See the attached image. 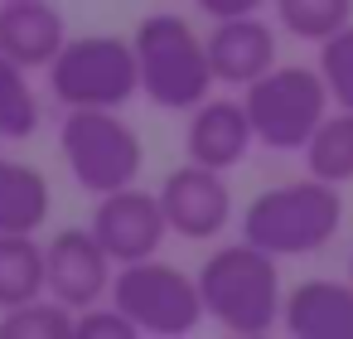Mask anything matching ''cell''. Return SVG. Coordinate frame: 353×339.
<instances>
[{"label": "cell", "instance_id": "6da1fadb", "mask_svg": "<svg viewBox=\"0 0 353 339\" xmlns=\"http://www.w3.org/2000/svg\"><path fill=\"white\" fill-rule=\"evenodd\" d=\"M199 296H203L208 320H218L232 334H266L271 325H281V310H285L276 257L247 238L203 257Z\"/></svg>", "mask_w": 353, "mask_h": 339}, {"label": "cell", "instance_id": "7a4b0ae2", "mask_svg": "<svg viewBox=\"0 0 353 339\" xmlns=\"http://www.w3.org/2000/svg\"><path fill=\"white\" fill-rule=\"evenodd\" d=\"M136 44V64H141V93L165 107V112H194L199 102L213 97V59H208V39L194 35V25L184 15L155 10L136 25L131 35Z\"/></svg>", "mask_w": 353, "mask_h": 339}, {"label": "cell", "instance_id": "3957f363", "mask_svg": "<svg viewBox=\"0 0 353 339\" xmlns=\"http://www.w3.org/2000/svg\"><path fill=\"white\" fill-rule=\"evenodd\" d=\"M343 223V199L339 184L329 180H295V184H276L261 189L247 209H242V238L266 247L271 257H305L334 242Z\"/></svg>", "mask_w": 353, "mask_h": 339}, {"label": "cell", "instance_id": "277c9868", "mask_svg": "<svg viewBox=\"0 0 353 339\" xmlns=\"http://www.w3.org/2000/svg\"><path fill=\"white\" fill-rule=\"evenodd\" d=\"M49 93L63 112L78 107H112L121 112L141 93V64L136 44L121 35H78L59 49L49 64Z\"/></svg>", "mask_w": 353, "mask_h": 339}, {"label": "cell", "instance_id": "5b68a950", "mask_svg": "<svg viewBox=\"0 0 353 339\" xmlns=\"http://www.w3.org/2000/svg\"><path fill=\"white\" fill-rule=\"evenodd\" d=\"M242 107L252 117V131L266 151H305L314 126L329 117L334 97L319 68L276 64L256 83L242 88Z\"/></svg>", "mask_w": 353, "mask_h": 339}, {"label": "cell", "instance_id": "8992f818", "mask_svg": "<svg viewBox=\"0 0 353 339\" xmlns=\"http://www.w3.org/2000/svg\"><path fill=\"white\" fill-rule=\"evenodd\" d=\"M59 155H63L68 175L78 180V189H88V194H112V189L136 184L141 160H145L136 126L121 112H112V107L63 112Z\"/></svg>", "mask_w": 353, "mask_h": 339}, {"label": "cell", "instance_id": "52a82bcc", "mask_svg": "<svg viewBox=\"0 0 353 339\" xmlns=\"http://www.w3.org/2000/svg\"><path fill=\"white\" fill-rule=\"evenodd\" d=\"M112 300L136 320L141 334H165V339L199 329V320L208 315L203 296H199V276H189L170 262H155V257L117 267Z\"/></svg>", "mask_w": 353, "mask_h": 339}, {"label": "cell", "instance_id": "ba28073f", "mask_svg": "<svg viewBox=\"0 0 353 339\" xmlns=\"http://www.w3.org/2000/svg\"><path fill=\"white\" fill-rule=\"evenodd\" d=\"M88 228L97 233V242L107 247V257L117 267L155 257L160 242L170 238V218H165L160 194H145L136 184L112 189V194H97V209H92Z\"/></svg>", "mask_w": 353, "mask_h": 339}, {"label": "cell", "instance_id": "9c48e42d", "mask_svg": "<svg viewBox=\"0 0 353 339\" xmlns=\"http://www.w3.org/2000/svg\"><path fill=\"white\" fill-rule=\"evenodd\" d=\"M160 204H165L170 233H179L189 242H208L232 223V189L223 184V170L199 165V160L165 175Z\"/></svg>", "mask_w": 353, "mask_h": 339}, {"label": "cell", "instance_id": "30bf717a", "mask_svg": "<svg viewBox=\"0 0 353 339\" xmlns=\"http://www.w3.org/2000/svg\"><path fill=\"white\" fill-rule=\"evenodd\" d=\"M44 267H49V296H59L73 310H88L112 296V257L97 242L92 228H63L44 242Z\"/></svg>", "mask_w": 353, "mask_h": 339}, {"label": "cell", "instance_id": "8fae6325", "mask_svg": "<svg viewBox=\"0 0 353 339\" xmlns=\"http://www.w3.org/2000/svg\"><path fill=\"white\" fill-rule=\"evenodd\" d=\"M252 146H256V131H252V117H247L242 102H232V97H208V102L194 107L189 131H184V151H189V160L213 165V170L228 175L232 165L247 160Z\"/></svg>", "mask_w": 353, "mask_h": 339}, {"label": "cell", "instance_id": "7c38bea8", "mask_svg": "<svg viewBox=\"0 0 353 339\" xmlns=\"http://www.w3.org/2000/svg\"><path fill=\"white\" fill-rule=\"evenodd\" d=\"M208 59H213L218 83L247 88V83H256L266 68H276V30H271L261 15L213 20V30H208Z\"/></svg>", "mask_w": 353, "mask_h": 339}, {"label": "cell", "instance_id": "4fadbf2b", "mask_svg": "<svg viewBox=\"0 0 353 339\" xmlns=\"http://www.w3.org/2000/svg\"><path fill=\"white\" fill-rule=\"evenodd\" d=\"M63 44L68 30L54 0H0V54L20 68H49Z\"/></svg>", "mask_w": 353, "mask_h": 339}, {"label": "cell", "instance_id": "5bb4252c", "mask_svg": "<svg viewBox=\"0 0 353 339\" xmlns=\"http://www.w3.org/2000/svg\"><path fill=\"white\" fill-rule=\"evenodd\" d=\"M281 325L295 339H353V281H300L295 291H285Z\"/></svg>", "mask_w": 353, "mask_h": 339}, {"label": "cell", "instance_id": "9a60e30c", "mask_svg": "<svg viewBox=\"0 0 353 339\" xmlns=\"http://www.w3.org/2000/svg\"><path fill=\"white\" fill-rule=\"evenodd\" d=\"M54 194L39 165L0 155V233H39L49 223Z\"/></svg>", "mask_w": 353, "mask_h": 339}, {"label": "cell", "instance_id": "2e32d148", "mask_svg": "<svg viewBox=\"0 0 353 339\" xmlns=\"http://www.w3.org/2000/svg\"><path fill=\"white\" fill-rule=\"evenodd\" d=\"M49 296V267L34 233H0V310Z\"/></svg>", "mask_w": 353, "mask_h": 339}, {"label": "cell", "instance_id": "e0dca14e", "mask_svg": "<svg viewBox=\"0 0 353 339\" xmlns=\"http://www.w3.org/2000/svg\"><path fill=\"white\" fill-rule=\"evenodd\" d=\"M305 170L314 180H329V184L353 180V112L348 107L329 112L314 126V136L305 141Z\"/></svg>", "mask_w": 353, "mask_h": 339}, {"label": "cell", "instance_id": "ac0fdd59", "mask_svg": "<svg viewBox=\"0 0 353 339\" xmlns=\"http://www.w3.org/2000/svg\"><path fill=\"white\" fill-rule=\"evenodd\" d=\"M78 310L59 296H34L25 305L0 310V339H73Z\"/></svg>", "mask_w": 353, "mask_h": 339}, {"label": "cell", "instance_id": "d6986e66", "mask_svg": "<svg viewBox=\"0 0 353 339\" xmlns=\"http://www.w3.org/2000/svg\"><path fill=\"white\" fill-rule=\"evenodd\" d=\"M39 131V97L30 88V68L0 54V141H30Z\"/></svg>", "mask_w": 353, "mask_h": 339}, {"label": "cell", "instance_id": "ffe728a7", "mask_svg": "<svg viewBox=\"0 0 353 339\" xmlns=\"http://www.w3.org/2000/svg\"><path fill=\"white\" fill-rule=\"evenodd\" d=\"M271 6H276L281 30L310 44H324L334 30L353 20V0H271Z\"/></svg>", "mask_w": 353, "mask_h": 339}, {"label": "cell", "instance_id": "44dd1931", "mask_svg": "<svg viewBox=\"0 0 353 339\" xmlns=\"http://www.w3.org/2000/svg\"><path fill=\"white\" fill-rule=\"evenodd\" d=\"M329 83V97L334 107H348L353 112V20L343 30H334L324 44H319V64H314Z\"/></svg>", "mask_w": 353, "mask_h": 339}, {"label": "cell", "instance_id": "7402d4cb", "mask_svg": "<svg viewBox=\"0 0 353 339\" xmlns=\"http://www.w3.org/2000/svg\"><path fill=\"white\" fill-rule=\"evenodd\" d=\"M136 334H141L136 320L112 296L88 305V310H78V325H73V339H136Z\"/></svg>", "mask_w": 353, "mask_h": 339}, {"label": "cell", "instance_id": "603a6c76", "mask_svg": "<svg viewBox=\"0 0 353 339\" xmlns=\"http://www.w3.org/2000/svg\"><path fill=\"white\" fill-rule=\"evenodd\" d=\"M194 6H199L208 20H232V15H261L266 0H194Z\"/></svg>", "mask_w": 353, "mask_h": 339}, {"label": "cell", "instance_id": "cb8c5ba5", "mask_svg": "<svg viewBox=\"0 0 353 339\" xmlns=\"http://www.w3.org/2000/svg\"><path fill=\"white\" fill-rule=\"evenodd\" d=\"M348 281H353V257H348Z\"/></svg>", "mask_w": 353, "mask_h": 339}]
</instances>
